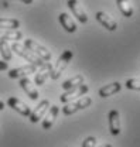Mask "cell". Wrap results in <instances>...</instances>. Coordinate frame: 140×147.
I'll list each match as a JSON object with an SVG mask.
<instances>
[{
    "label": "cell",
    "instance_id": "6da1fadb",
    "mask_svg": "<svg viewBox=\"0 0 140 147\" xmlns=\"http://www.w3.org/2000/svg\"><path fill=\"white\" fill-rule=\"evenodd\" d=\"M10 48H11V51H14L17 55H20L21 58H24L27 62H30V64H33L35 65L37 68H40V67H43L44 65V61L41 59V58H38L35 54H33L30 50H27L24 45H21L20 42L17 41H14L11 45H10Z\"/></svg>",
    "mask_w": 140,
    "mask_h": 147
},
{
    "label": "cell",
    "instance_id": "7a4b0ae2",
    "mask_svg": "<svg viewBox=\"0 0 140 147\" xmlns=\"http://www.w3.org/2000/svg\"><path fill=\"white\" fill-rule=\"evenodd\" d=\"M72 51L70 50H65L62 54L60 55V58L57 59V62H55V65H53V69H51V78L53 79H58L60 76H61V74L64 72V69L68 67V64H70V61L72 59Z\"/></svg>",
    "mask_w": 140,
    "mask_h": 147
},
{
    "label": "cell",
    "instance_id": "3957f363",
    "mask_svg": "<svg viewBox=\"0 0 140 147\" xmlns=\"http://www.w3.org/2000/svg\"><path fill=\"white\" fill-rule=\"evenodd\" d=\"M91 103H92V99H91L89 96H85V95H84L82 98H79V99L75 100V102H68V103L62 108V113H64L65 116H71V115H74V113H76V112H79V110L88 108Z\"/></svg>",
    "mask_w": 140,
    "mask_h": 147
},
{
    "label": "cell",
    "instance_id": "277c9868",
    "mask_svg": "<svg viewBox=\"0 0 140 147\" xmlns=\"http://www.w3.org/2000/svg\"><path fill=\"white\" fill-rule=\"evenodd\" d=\"M24 47L27 48V50H30L33 54H35L38 58H41L43 61H51V53L45 48V47H43L41 44H38V42H35L34 40H31V38H27V40H24Z\"/></svg>",
    "mask_w": 140,
    "mask_h": 147
},
{
    "label": "cell",
    "instance_id": "5b68a950",
    "mask_svg": "<svg viewBox=\"0 0 140 147\" xmlns=\"http://www.w3.org/2000/svg\"><path fill=\"white\" fill-rule=\"evenodd\" d=\"M88 91H89V86L85 85V84H82V85H79L78 88L65 91L60 96V100H61L62 103H68V102H72V99H76V98H79V96H84Z\"/></svg>",
    "mask_w": 140,
    "mask_h": 147
},
{
    "label": "cell",
    "instance_id": "8992f818",
    "mask_svg": "<svg viewBox=\"0 0 140 147\" xmlns=\"http://www.w3.org/2000/svg\"><path fill=\"white\" fill-rule=\"evenodd\" d=\"M7 105H9L13 110H16L17 113H20L21 116L28 117V116H30V113H31V109H30L24 102H21L20 99L14 98V96H11V98H9V99H7Z\"/></svg>",
    "mask_w": 140,
    "mask_h": 147
},
{
    "label": "cell",
    "instance_id": "52a82bcc",
    "mask_svg": "<svg viewBox=\"0 0 140 147\" xmlns=\"http://www.w3.org/2000/svg\"><path fill=\"white\" fill-rule=\"evenodd\" d=\"M37 72V67L33 64H28V65H24V67H20V68H14V69H10L9 71V78L11 79H18V78H24L30 74H35Z\"/></svg>",
    "mask_w": 140,
    "mask_h": 147
},
{
    "label": "cell",
    "instance_id": "ba28073f",
    "mask_svg": "<svg viewBox=\"0 0 140 147\" xmlns=\"http://www.w3.org/2000/svg\"><path fill=\"white\" fill-rule=\"evenodd\" d=\"M68 7H70V10L72 11V14H74V17L78 18V21L79 23H82V24H85L88 21V16L87 13H85V10L81 7V4H79V1L78 0H68Z\"/></svg>",
    "mask_w": 140,
    "mask_h": 147
},
{
    "label": "cell",
    "instance_id": "9c48e42d",
    "mask_svg": "<svg viewBox=\"0 0 140 147\" xmlns=\"http://www.w3.org/2000/svg\"><path fill=\"white\" fill-rule=\"evenodd\" d=\"M48 109H50V102H48L47 99L41 100V102L38 103V106L30 113V116H28V117H30V122H31V123H37L40 119H43L44 113Z\"/></svg>",
    "mask_w": 140,
    "mask_h": 147
},
{
    "label": "cell",
    "instance_id": "30bf717a",
    "mask_svg": "<svg viewBox=\"0 0 140 147\" xmlns=\"http://www.w3.org/2000/svg\"><path fill=\"white\" fill-rule=\"evenodd\" d=\"M20 86H21V89H23V91L27 93V96H28L31 100H37V99H38L40 93H38V91L34 88L33 82H31L27 76L20 78Z\"/></svg>",
    "mask_w": 140,
    "mask_h": 147
},
{
    "label": "cell",
    "instance_id": "8fae6325",
    "mask_svg": "<svg viewBox=\"0 0 140 147\" xmlns=\"http://www.w3.org/2000/svg\"><path fill=\"white\" fill-rule=\"evenodd\" d=\"M95 18L105 27L106 30H109V31H115V30L118 28V23L110 17L109 14H106L105 11H98V13L95 14Z\"/></svg>",
    "mask_w": 140,
    "mask_h": 147
},
{
    "label": "cell",
    "instance_id": "7c38bea8",
    "mask_svg": "<svg viewBox=\"0 0 140 147\" xmlns=\"http://www.w3.org/2000/svg\"><path fill=\"white\" fill-rule=\"evenodd\" d=\"M51 69H53V65L50 62H44L43 67H40V71L35 74V78H34V82L35 85H44V82L47 81V78L51 75Z\"/></svg>",
    "mask_w": 140,
    "mask_h": 147
},
{
    "label": "cell",
    "instance_id": "4fadbf2b",
    "mask_svg": "<svg viewBox=\"0 0 140 147\" xmlns=\"http://www.w3.org/2000/svg\"><path fill=\"white\" fill-rule=\"evenodd\" d=\"M109 130L113 136H118L120 133V119H119V112L116 109L109 112Z\"/></svg>",
    "mask_w": 140,
    "mask_h": 147
},
{
    "label": "cell",
    "instance_id": "5bb4252c",
    "mask_svg": "<svg viewBox=\"0 0 140 147\" xmlns=\"http://www.w3.org/2000/svg\"><path fill=\"white\" fill-rule=\"evenodd\" d=\"M58 20H60V23H61V26H62V28L65 31H68V33H75L76 31V24H75V21L72 20L70 14L61 13L58 16Z\"/></svg>",
    "mask_w": 140,
    "mask_h": 147
},
{
    "label": "cell",
    "instance_id": "9a60e30c",
    "mask_svg": "<svg viewBox=\"0 0 140 147\" xmlns=\"http://www.w3.org/2000/svg\"><path fill=\"white\" fill-rule=\"evenodd\" d=\"M58 106H51L50 109H48V113L45 115V119L43 120V129H45V130H48V129L53 127L54 122H55V119H57V116H58Z\"/></svg>",
    "mask_w": 140,
    "mask_h": 147
},
{
    "label": "cell",
    "instance_id": "2e32d148",
    "mask_svg": "<svg viewBox=\"0 0 140 147\" xmlns=\"http://www.w3.org/2000/svg\"><path fill=\"white\" fill-rule=\"evenodd\" d=\"M120 88H122V85L119 82H112V84L105 85V86H102L99 89V96L101 98H109V96L118 93V92L120 91Z\"/></svg>",
    "mask_w": 140,
    "mask_h": 147
},
{
    "label": "cell",
    "instance_id": "e0dca14e",
    "mask_svg": "<svg viewBox=\"0 0 140 147\" xmlns=\"http://www.w3.org/2000/svg\"><path fill=\"white\" fill-rule=\"evenodd\" d=\"M23 38V33L18 30H0V41H18Z\"/></svg>",
    "mask_w": 140,
    "mask_h": 147
},
{
    "label": "cell",
    "instance_id": "ac0fdd59",
    "mask_svg": "<svg viewBox=\"0 0 140 147\" xmlns=\"http://www.w3.org/2000/svg\"><path fill=\"white\" fill-rule=\"evenodd\" d=\"M82 84H84V75L78 74V75L72 76V78H70V79H67L61 86H62L64 91H70V89H74V88H78V86L82 85Z\"/></svg>",
    "mask_w": 140,
    "mask_h": 147
},
{
    "label": "cell",
    "instance_id": "d6986e66",
    "mask_svg": "<svg viewBox=\"0 0 140 147\" xmlns=\"http://www.w3.org/2000/svg\"><path fill=\"white\" fill-rule=\"evenodd\" d=\"M20 21L16 18H1L0 17V28L1 30H17Z\"/></svg>",
    "mask_w": 140,
    "mask_h": 147
},
{
    "label": "cell",
    "instance_id": "ffe728a7",
    "mask_svg": "<svg viewBox=\"0 0 140 147\" xmlns=\"http://www.w3.org/2000/svg\"><path fill=\"white\" fill-rule=\"evenodd\" d=\"M116 4L119 7V10L122 11L124 17H132L133 16V9L129 3V0H116Z\"/></svg>",
    "mask_w": 140,
    "mask_h": 147
},
{
    "label": "cell",
    "instance_id": "44dd1931",
    "mask_svg": "<svg viewBox=\"0 0 140 147\" xmlns=\"http://www.w3.org/2000/svg\"><path fill=\"white\" fill-rule=\"evenodd\" d=\"M0 55L3 57V61H10L13 58V53L10 48V44L7 41H0Z\"/></svg>",
    "mask_w": 140,
    "mask_h": 147
},
{
    "label": "cell",
    "instance_id": "7402d4cb",
    "mask_svg": "<svg viewBox=\"0 0 140 147\" xmlns=\"http://www.w3.org/2000/svg\"><path fill=\"white\" fill-rule=\"evenodd\" d=\"M124 86L127 89H132V91H140V79H137V78H130V79L126 81Z\"/></svg>",
    "mask_w": 140,
    "mask_h": 147
},
{
    "label": "cell",
    "instance_id": "603a6c76",
    "mask_svg": "<svg viewBox=\"0 0 140 147\" xmlns=\"http://www.w3.org/2000/svg\"><path fill=\"white\" fill-rule=\"evenodd\" d=\"M96 143H98L96 137H92V136H89V137H87V139L82 142L81 147H95V146H96Z\"/></svg>",
    "mask_w": 140,
    "mask_h": 147
},
{
    "label": "cell",
    "instance_id": "cb8c5ba5",
    "mask_svg": "<svg viewBox=\"0 0 140 147\" xmlns=\"http://www.w3.org/2000/svg\"><path fill=\"white\" fill-rule=\"evenodd\" d=\"M9 68V64L6 61H0V71H6Z\"/></svg>",
    "mask_w": 140,
    "mask_h": 147
},
{
    "label": "cell",
    "instance_id": "d4e9b609",
    "mask_svg": "<svg viewBox=\"0 0 140 147\" xmlns=\"http://www.w3.org/2000/svg\"><path fill=\"white\" fill-rule=\"evenodd\" d=\"M20 1H23L24 4H31V3H33L34 0H20Z\"/></svg>",
    "mask_w": 140,
    "mask_h": 147
},
{
    "label": "cell",
    "instance_id": "484cf974",
    "mask_svg": "<svg viewBox=\"0 0 140 147\" xmlns=\"http://www.w3.org/2000/svg\"><path fill=\"white\" fill-rule=\"evenodd\" d=\"M3 109H4V103L0 100V110H3Z\"/></svg>",
    "mask_w": 140,
    "mask_h": 147
},
{
    "label": "cell",
    "instance_id": "4316f807",
    "mask_svg": "<svg viewBox=\"0 0 140 147\" xmlns=\"http://www.w3.org/2000/svg\"><path fill=\"white\" fill-rule=\"evenodd\" d=\"M101 147H112V144H103V146H101Z\"/></svg>",
    "mask_w": 140,
    "mask_h": 147
}]
</instances>
